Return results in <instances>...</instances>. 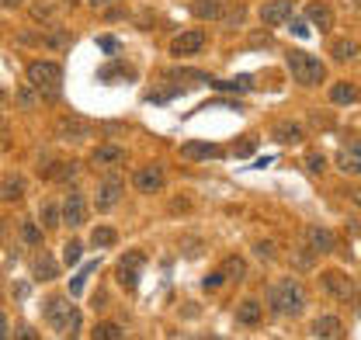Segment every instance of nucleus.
<instances>
[{
  "mask_svg": "<svg viewBox=\"0 0 361 340\" xmlns=\"http://www.w3.org/2000/svg\"><path fill=\"white\" fill-rule=\"evenodd\" d=\"M268 309L274 316H299L306 309V289L299 278H281L268 289Z\"/></svg>",
  "mask_w": 361,
  "mask_h": 340,
  "instance_id": "f257e3e1",
  "label": "nucleus"
},
{
  "mask_svg": "<svg viewBox=\"0 0 361 340\" xmlns=\"http://www.w3.org/2000/svg\"><path fill=\"white\" fill-rule=\"evenodd\" d=\"M45 320L59 337H77L80 334V309L70 302V296L45 298Z\"/></svg>",
  "mask_w": 361,
  "mask_h": 340,
  "instance_id": "f03ea898",
  "label": "nucleus"
},
{
  "mask_svg": "<svg viewBox=\"0 0 361 340\" xmlns=\"http://www.w3.org/2000/svg\"><path fill=\"white\" fill-rule=\"evenodd\" d=\"M28 87L45 101H56L63 94V66L52 59H35L28 66Z\"/></svg>",
  "mask_w": 361,
  "mask_h": 340,
  "instance_id": "7ed1b4c3",
  "label": "nucleus"
},
{
  "mask_svg": "<svg viewBox=\"0 0 361 340\" xmlns=\"http://www.w3.org/2000/svg\"><path fill=\"white\" fill-rule=\"evenodd\" d=\"M285 66H288V73H292V80L299 87H319L326 80V66L316 59L313 52H302V49H292L288 56H285Z\"/></svg>",
  "mask_w": 361,
  "mask_h": 340,
  "instance_id": "20e7f679",
  "label": "nucleus"
},
{
  "mask_svg": "<svg viewBox=\"0 0 361 340\" xmlns=\"http://www.w3.org/2000/svg\"><path fill=\"white\" fill-rule=\"evenodd\" d=\"M319 289L334 298V302H351V298H355V281H351V274H344V271H337V267H330V271L319 274Z\"/></svg>",
  "mask_w": 361,
  "mask_h": 340,
  "instance_id": "39448f33",
  "label": "nucleus"
},
{
  "mask_svg": "<svg viewBox=\"0 0 361 340\" xmlns=\"http://www.w3.org/2000/svg\"><path fill=\"white\" fill-rule=\"evenodd\" d=\"M122 195H126V184H122L118 174H111V177H104V181L97 184V191H94V209H97V212H111V209L122 202Z\"/></svg>",
  "mask_w": 361,
  "mask_h": 340,
  "instance_id": "423d86ee",
  "label": "nucleus"
},
{
  "mask_svg": "<svg viewBox=\"0 0 361 340\" xmlns=\"http://www.w3.org/2000/svg\"><path fill=\"white\" fill-rule=\"evenodd\" d=\"M302 247L313 257H319V254H330L337 247V240H334V233L326 226H306L302 229Z\"/></svg>",
  "mask_w": 361,
  "mask_h": 340,
  "instance_id": "0eeeda50",
  "label": "nucleus"
},
{
  "mask_svg": "<svg viewBox=\"0 0 361 340\" xmlns=\"http://www.w3.org/2000/svg\"><path fill=\"white\" fill-rule=\"evenodd\" d=\"M142 264H146V257L139 254V250H129V254L118 260V267H115L118 274H115V278H118V285H122L126 292H133L135 285H139V271H142Z\"/></svg>",
  "mask_w": 361,
  "mask_h": 340,
  "instance_id": "6e6552de",
  "label": "nucleus"
},
{
  "mask_svg": "<svg viewBox=\"0 0 361 340\" xmlns=\"http://www.w3.org/2000/svg\"><path fill=\"white\" fill-rule=\"evenodd\" d=\"M59 219H63L70 229H80V226L87 222V202H84V195H80V191H70V195L63 198Z\"/></svg>",
  "mask_w": 361,
  "mask_h": 340,
  "instance_id": "1a4fd4ad",
  "label": "nucleus"
},
{
  "mask_svg": "<svg viewBox=\"0 0 361 340\" xmlns=\"http://www.w3.org/2000/svg\"><path fill=\"white\" fill-rule=\"evenodd\" d=\"M135 191L139 195H153V191H164V184H167V174L160 164H149V167L135 170Z\"/></svg>",
  "mask_w": 361,
  "mask_h": 340,
  "instance_id": "9d476101",
  "label": "nucleus"
},
{
  "mask_svg": "<svg viewBox=\"0 0 361 340\" xmlns=\"http://www.w3.org/2000/svg\"><path fill=\"white\" fill-rule=\"evenodd\" d=\"M292 14H295V4H292V0H268V4L261 7L264 28H281V25H288Z\"/></svg>",
  "mask_w": 361,
  "mask_h": 340,
  "instance_id": "9b49d317",
  "label": "nucleus"
},
{
  "mask_svg": "<svg viewBox=\"0 0 361 340\" xmlns=\"http://www.w3.org/2000/svg\"><path fill=\"white\" fill-rule=\"evenodd\" d=\"M90 132H94V126L84 122V119H77V115H66V119L56 122V135H59L63 142H84Z\"/></svg>",
  "mask_w": 361,
  "mask_h": 340,
  "instance_id": "f8f14e48",
  "label": "nucleus"
},
{
  "mask_svg": "<svg viewBox=\"0 0 361 340\" xmlns=\"http://www.w3.org/2000/svg\"><path fill=\"white\" fill-rule=\"evenodd\" d=\"M202 49H205V35H202V32H180L178 39L171 42V56L191 59V56H198Z\"/></svg>",
  "mask_w": 361,
  "mask_h": 340,
  "instance_id": "ddd939ff",
  "label": "nucleus"
},
{
  "mask_svg": "<svg viewBox=\"0 0 361 340\" xmlns=\"http://www.w3.org/2000/svg\"><path fill=\"white\" fill-rule=\"evenodd\" d=\"M90 164L94 167H118V164H126V150L115 146V142H104L90 153Z\"/></svg>",
  "mask_w": 361,
  "mask_h": 340,
  "instance_id": "4468645a",
  "label": "nucleus"
},
{
  "mask_svg": "<svg viewBox=\"0 0 361 340\" xmlns=\"http://www.w3.org/2000/svg\"><path fill=\"white\" fill-rule=\"evenodd\" d=\"M261 320H264V302L261 298H243L236 305V323L240 327H257Z\"/></svg>",
  "mask_w": 361,
  "mask_h": 340,
  "instance_id": "2eb2a0df",
  "label": "nucleus"
},
{
  "mask_svg": "<svg viewBox=\"0 0 361 340\" xmlns=\"http://www.w3.org/2000/svg\"><path fill=\"white\" fill-rule=\"evenodd\" d=\"M341 330H344V323L337 316H316L313 323H310V337H319V340L341 337Z\"/></svg>",
  "mask_w": 361,
  "mask_h": 340,
  "instance_id": "dca6fc26",
  "label": "nucleus"
},
{
  "mask_svg": "<svg viewBox=\"0 0 361 340\" xmlns=\"http://www.w3.org/2000/svg\"><path fill=\"white\" fill-rule=\"evenodd\" d=\"M306 25H313L316 32H330L334 28V11L326 4H310L306 7Z\"/></svg>",
  "mask_w": 361,
  "mask_h": 340,
  "instance_id": "f3484780",
  "label": "nucleus"
},
{
  "mask_svg": "<svg viewBox=\"0 0 361 340\" xmlns=\"http://www.w3.org/2000/svg\"><path fill=\"white\" fill-rule=\"evenodd\" d=\"M223 7H226V0H195L191 4V14L198 21H219L223 18Z\"/></svg>",
  "mask_w": 361,
  "mask_h": 340,
  "instance_id": "a211bd4d",
  "label": "nucleus"
},
{
  "mask_svg": "<svg viewBox=\"0 0 361 340\" xmlns=\"http://www.w3.org/2000/svg\"><path fill=\"white\" fill-rule=\"evenodd\" d=\"M180 157L184 160H216L219 157V146H212V142H184L180 146Z\"/></svg>",
  "mask_w": 361,
  "mask_h": 340,
  "instance_id": "6ab92c4d",
  "label": "nucleus"
},
{
  "mask_svg": "<svg viewBox=\"0 0 361 340\" xmlns=\"http://www.w3.org/2000/svg\"><path fill=\"white\" fill-rule=\"evenodd\" d=\"M32 274H35V281H52V278H59V267H56V260L45 254L35 257V264H32Z\"/></svg>",
  "mask_w": 361,
  "mask_h": 340,
  "instance_id": "aec40b11",
  "label": "nucleus"
},
{
  "mask_svg": "<svg viewBox=\"0 0 361 340\" xmlns=\"http://www.w3.org/2000/svg\"><path fill=\"white\" fill-rule=\"evenodd\" d=\"M45 177L49 181H73L77 177V164L73 160H56L52 167H45Z\"/></svg>",
  "mask_w": 361,
  "mask_h": 340,
  "instance_id": "412c9836",
  "label": "nucleus"
},
{
  "mask_svg": "<svg viewBox=\"0 0 361 340\" xmlns=\"http://www.w3.org/2000/svg\"><path fill=\"white\" fill-rule=\"evenodd\" d=\"M337 167L344 170V174H358V139H351V146H344V150H341Z\"/></svg>",
  "mask_w": 361,
  "mask_h": 340,
  "instance_id": "4be33fe9",
  "label": "nucleus"
},
{
  "mask_svg": "<svg viewBox=\"0 0 361 340\" xmlns=\"http://www.w3.org/2000/svg\"><path fill=\"white\" fill-rule=\"evenodd\" d=\"M21 240H25V247H42V226L35 219H25L21 222Z\"/></svg>",
  "mask_w": 361,
  "mask_h": 340,
  "instance_id": "5701e85b",
  "label": "nucleus"
},
{
  "mask_svg": "<svg viewBox=\"0 0 361 340\" xmlns=\"http://www.w3.org/2000/svg\"><path fill=\"white\" fill-rule=\"evenodd\" d=\"M21 195H25V181H21V177H7V181L0 184V198H4V202H18Z\"/></svg>",
  "mask_w": 361,
  "mask_h": 340,
  "instance_id": "b1692460",
  "label": "nucleus"
},
{
  "mask_svg": "<svg viewBox=\"0 0 361 340\" xmlns=\"http://www.w3.org/2000/svg\"><path fill=\"white\" fill-rule=\"evenodd\" d=\"M115 240H118V233L111 226H94L90 229V243L94 247H115Z\"/></svg>",
  "mask_w": 361,
  "mask_h": 340,
  "instance_id": "393cba45",
  "label": "nucleus"
},
{
  "mask_svg": "<svg viewBox=\"0 0 361 340\" xmlns=\"http://www.w3.org/2000/svg\"><path fill=\"white\" fill-rule=\"evenodd\" d=\"M330 101H334V104H355V101H358V87L355 84H337L334 90H330Z\"/></svg>",
  "mask_w": 361,
  "mask_h": 340,
  "instance_id": "a878e982",
  "label": "nucleus"
},
{
  "mask_svg": "<svg viewBox=\"0 0 361 340\" xmlns=\"http://www.w3.org/2000/svg\"><path fill=\"white\" fill-rule=\"evenodd\" d=\"M358 56V45L351 42V39H341V42H334V59L337 63H351Z\"/></svg>",
  "mask_w": 361,
  "mask_h": 340,
  "instance_id": "bb28decb",
  "label": "nucleus"
},
{
  "mask_svg": "<svg viewBox=\"0 0 361 340\" xmlns=\"http://www.w3.org/2000/svg\"><path fill=\"white\" fill-rule=\"evenodd\" d=\"M39 219H42V226L45 229H56L63 219H59V209L52 205V202H42V209H39Z\"/></svg>",
  "mask_w": 361,
  "mask_h": 340,
  "instance_id": "cd10ccee",
  "label": "nucleus"
},
{
  "mask_svg": "<svg viewBox=\"0 0 361 340\" xmlns=\"http://www.w3.org/2000/svg\"><path fill=\"white\" fill-rule=\"evenodd\" d=\"M126 337V330L118 327V323H101L97 330H94V340H122Z\"/></svg>",
  "mask_w": 361,
  "mask_h": 340,
  "instance_id": "c85d7f7f",
  "label": "nucleus"
},
{
  "mask_svg": "<svg viewBox=\"0 0 361 340\" xmlns=\"http://www.w3.org/2000/svg\"><path fill=\"white\" fill-rule=\"evenodd\" d=\"M274 139H278V142H302V128L299 126H278L274 128Z\"/></svg>",
  "mask_w": 361,
  "mask_h": 340,
  "instance_id": "c756f323",
  "label": "nucleus"
},
{
  "mask_svg": "<svg viewBox=\"0 0 361 340\" xmlns=\"http://www.w3.org/2000/svg\"><path fill=\"white\" fill-rule=\"evenodd\" d=\"M209 84H216L219 90H254V80H250V77H236V80H209Z\"/></svg>",
  "mask_w": 361,
  "mask_h": 340,
  "instance_id": "7c9ffc66",
  "label": "nucleus"
},
{
  "mask_svg": "<svg viewBox=\"0 0 361 340\" xmlns=\"http://www.w3.org/2000/svg\"><path fill=\"white\" fill-rule=\"evenodd\" d=\"M223 274H226V278H236V281H240V278L247 274V264H243L240 257H229V260L223 264Z\"/></svg>",
  "mask_w": 361,
  "mask_h": 340,
  "instance_id": "2f4dec72",
  "label": "nucleus"
},
{
  "mask_svg": "<svg viewBox=\"0 0 361 340\" xmlns=\"http://www.w3.org/2000/svg\"><path fill=\"white\" fill-rule=\"evenodd\" d=\"M129 73H133V70H126V66H118V63H115V66H104V70L97 73V80H104V84H115V77H129Z\"/></svg>",
  "mask_w": 361,
  "mask_h": 340,
  "instance_id": "473e14b6",
  "label": "nucleus"
},
{
  "mask_svg": "<svg viewBox=\"0 0 361 340\" xmlns=\"http://www.w3.org/2000/svg\"><path fill=\"white\" fill-rule=\"evenodd\" d=\"M80 254H84V247H80V243H77V240H70V243H66V247H63V260H66V264H70V267H73V264H77V260H80Z\"/></svg>",
  "mask_w": 361,
  "mask_h": 340,
  "instance_id": "72a5a7b5",
  "label": "nucleus"
},
{
  "mask_svg": "<svg viewBox=\"0 0 361 340\" xmlns=\"http://www.w3.org/2000/svg\"><path fill=\"white\" fill-rule=\"evenodd\" d=\"M94 267H97V264H87V267H84V271L73 278V285H70V296H80V292H84V281H87V274L94 271Z\"/></svg>",
  "mask_w": 361,
  "mask_h": 340,
  "instance_id": "f704fd0d",
  "label": "nucleus"
},
{
  "mask_svg": "<svg viewBox=\"0 0 361 340\" xmlns=\"http://www.w3.org/2000/svg\"><path fill=\"white\" fill-rule=\"evenodd\" d=\"M306 164H310L313 174H323V170H326V157H323V153H310V157H306Z\"/></svg>",
  "mask_w": 361,
  "mask_h": 340,
  "instance_id": "c9c22d12",
  "label": "nucleus"
},
{
  "mask_svg": "<svg viewBox=\"0 0 361 340\" xmlns=\"http://www.w3.org/2000/svg\"><path fill=\"white\" fill-rule=\"evenodd\" d=\"M243 14H247V11H243V7H236L233 14H226V18H219V21H223L226 28H240V21H243Z\"/></svg>",
  "mask_w": 361,
  "mask_h": 340,
  "instance_id": "e433bc0d",
  "label": "nucleus"
},
{
  "mask_svg": "<svg viewBox=\"0 0 361 340\" xmlns=\"http://www.w3.org/2000/svg\"><path fill=\"white\" fill-rule=\"evenodd\" d=\"M288 25H292V28H295V35H302V39H306V35H310V25H306V21H302V18H295V14H292V18H288Z\"/></svg>",
  "mask_w": 361,
  "mask_h": 340,
  "instance_id": "4c0bfd02",
  "label": "nucleus"
},
{
  "mask_svg": "<svg viewBox=\"0 0 361 340\" xmlns=\"http://www.w3.org/2000/svg\"><path fill=\"white\" fill-rule=\"evenodd\" d=\"M97 45H101V49H104V52H111V56H115V52H118V42H115V39H111V35H101V39H97Z\"/></svg>",
  "mask_w": 361,
  "mask_h": 340,
  "instance_id": "58836bf2",
  "label": "nucleus"
},
{
  "mask_svg": "<svg viewBox=\"0 0 361 340\" xmlns=\"http://www.w3.org/2000/svg\"><path fill=\"white\" fill-rule=\"evenodd\" d=\"M254 146H257L254 139H243V142L236 146V157H250V153H254Z\"/></svg>",
  "mask_w": 361,
  "mask_h": 340,
  "instance_id": "ea45409f",
  "label": "nucleus"
},
{
  "mask_svg": "<svg viewBox=\"0 0 361 340\" xmlns=\"http://www.w3.org/2000/svg\"><path fill=\"white\" fill-rule=\"evenodd\" d=\"M223 281H226V274H223V267H219V271H216L212 278H205V289H219Z\"/></svg>",
  "mask_w": 361,
  "mask_h": 340,
  "instance_id": "a19ab883",
  "label": "nucleus"
},
{
  "mask_svg": "<svg viewBox=\"0 0 361 340\" xmlns=\"http://www.w3.org/2000/svg\"><path fill=\"white\" fill-rule=\"evenodd\" d=\"M32 104H35V94L25 87V90H21V108H32Z\"/></svg>",
  "mask_w": 361,
  "mask_h": 340,
  "instance_id": "79ce46f5",
  "label": "nucleus"
},
{
  "mask_svg": "<svg viewBox=\"0 0 361 340\" xmlns=\"http://www.w3.org/2000/svg\"><path fill=\"white\" fill-rule=\"evenodd\" d=\"M254 254L257 257H274V250H271V243H257V247H254Z\"/></svg>",
  "mask_w": 361,
  "mask_h": 340,
  "instance_id": "37998d69",
  "label": "nucleus"
},
{
  "mask_svg": "<svg viewBox=\"0 0 361 340\" xmlns=\"http://www.w3.org/2000/svg\"><path fill=\"white\" fill-rule=\"evenodd\" d=\"M4 337H11V323H7V316L0 312V340Z\"/></svg>",
  "mask_w": 361,
  "mask_h": 340,
  "instance_id": "c03bdc74",
  "label": "nucleus"
},
{
  "mask_svg": "<svg viewBox=\"0 0 361 340\" xmlns=\"http://www.w3.org/2000/svg\"><path fill=\"white\" fill-rule=\"evenodd\" d=\"M104 305H108V296H104V292H97V296H94V309H104Z\"/></svg>",
  "mask_w": 361,
  "mask_h": 340,
  "instance_id": "a18cd8bd",
  "label": "nucleus"
},
{
  "mask_svg": "<svg viewBox=\"0 0 361 340\" xmlns=\"http://www.w3.org/2000/svg\"><path fill=\"white\" fill-rule=\"evenodd\" d=\"M94 7H108V4H115V0H90Z\"/></svg>",
  "mask_w": 361,
  "mask_h": 340,
  "instance_id": "49530a36",
  "label": "nucleus"
},
{
  "mask_svg": "<svg viewBox=\"0 0 361 340\" xmlns=\"http://www.w3.org/2000/svg\"><path fill=\"white\" fill-rule=\"evenodd\" d=\"M0 4H4V7H18L21 0H0Z\"/></svg>",
  "mask_w": 361,
  "mask_h": 340,
  "instance_id": "de8ad7c7",
  "label": "nucleus"
}]
</instances>
